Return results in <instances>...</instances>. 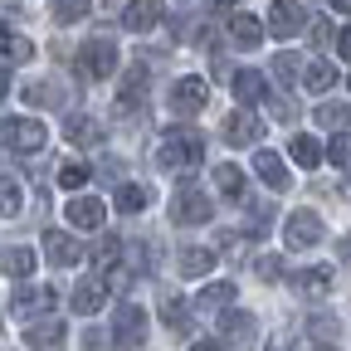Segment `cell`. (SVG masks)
I'll use <instances>...</instances> for the list:
<instances>
[{"instance_id":"6da1fadb","label":"cell","mask_w":351,"mask_h":351,"mask_svg":"<svg viewBox=\"0 0 351 351\" xmlns=\"http://www.w3.org/2000/svg\"><path fill=\"white\" fill-rule=\"evenodd\" d=\"M205 161V137L200 132H171V137L156 147V166L161 171H191Z\"/></svg>"},{"instance_id":"7a4b0ae2","label":"cell","mask_w":351,"mask_h":351,"mask_svg":"<svg viewBox=\"0 0 351 351\" xmlns=\"http://www.w3.org/2000/svg\"><path fill=\"white\" fill-rule=\"evenodd\" d=\"M322 219L313 215V210H293L288 219H283V239H288V249H313V244H322Z\"/></svg>"},{"instance_id":"3957f363","label":"cell","mask_w":351,"mask_h":351,"mask_svg":"<svg viewBox=\"0 0 351 351\" xmlns=\"http://www.w3.org/2000/svg\"><path fill=\"white\" fill-rule=\"evenodd\" d=\"M205 103H210V83H205V78L186 73V78H176V83H171V112L191 117V112H200Z\"/></svg>"},{"instance_id":"277c9868","label":"cell","mask_w":351,"mask_h":351,"mask_svg":"<svg viewBox=\"0 0 351 351\" xmlns=\"http://www.w3.org/2000/svg\"><path fill=\"white\" fill-rule=\"evenodd\" d=\"M78 69H83L88 78H108V73L117 69V44H108V39H88L83 49H78Z\"/></svg>"},{"instance_id":"5b68a950","label":"cell","mask_w":351,"mask_h":351,"mask_svg":"<svg viewBox=\"0 0 351 351\" xmlns=\"http://www.w3.org/2000/svg\"><path fill=\"white\" fill-rule=\"evenodd\" d=\"M44 142H49V132H44V122H34V117H15V122L5 127V147L20 152V156L39 152Z\"/></svg>"},{"instance_id":"8992f818","label":"cell","mask_w":351,"mask_h":351,"mask_svg":"<svg viewBox=\"0 0 351 351\" xmlns=\"http://www.w3.org/2000/svg\"><path fill=\"white\" fill-rule=\"evenodd\" d=\"M210 210H215V200L205 191H181L171 200V219H176V225H205Z\"/></svg>"},{"instance_id":"52a82bcc","label":"cell","mask_w":351,"mask_h":351,"mask_svg":"<svg viewBox=\"0 0 351 351\" xmlns=\"http://www.w3.org/2000/svg\"><path fill=\"white\" fill-rule=\"evenodd\" d=\"M64 341H69V327H64L59 317H39V322L25 332V346H29V351H64Z\"/></svg>"},{"instance_id":"ba28073f","label":"cell","mask_w":351,"mask_h":351,"mask_svg":"<svg viewBox=\"0 0 351 351\" xmlns=\"http://www.w3.org/2000/svg\"><path fill=\"white\" fill-rule=\"evenodd\" d=\"M112 332H117V341H122V346H142V341H147V313H142L137 302H122V307H117V327H112Z\"/></svg>"},{"instance_id":"9c48e42d","label":"cell","mask_w":351,"mask_h":351,"mask_svg":"<svg viewBox=\"0 0 351 351\" xmlns=\"http://www.w3.org/2000/svg\"><path fill=\"white\" fill-rule=\"evenodd\" d=\"M44 258L59 263V269H73V263L83 258V244L73 234H64V230H49V234H44Z\"/></svg>"},{"instance_id":"30bf717a","label":"cell","mask_w":351,"mask_h":351,"mask_svg":"<svg viewBox=\"0 0 351 351\" xmlns=\"http://www.w3.org/2000/svg\"><path fill=\"white\" fill-rule=\"evenodd\" d=\"M258 137H263V122L254 112H230L225 117V142L230 147H254Z\"/></svg>"},{"instance_id":"8fae6325","label":"cell","mask_w":351,"mask_h":351,"mask_svg":"<svg viewBox=\"0 0 351 351\" xmlns=\"http://www.w3.org/2000/svg\"><path fill=\"white\" fill-rule=\"evenodd\" d=\"M103 219H108V205H103V200H93V195L69 200V225H73V230H98Z\"/></svg>"},{"instance_id":"7c38bea8","label":"cell","mask_w":351,"mask_h":351,"mask_svg":"<svg viewBox=\"0 0 351 351\" xmlns=\"http://www.w3.org/2000/svg\"><path fill=\"white\" fill-rule=\"evenodd\" d=\"M15 317H34V313H54V288H20L10 298Z\"/></svg>"},{"instance_id":"4fadbf2b","label":"cell","mask_w":351,"mask_h":351,"mask_svg":"<svg viewBox=\"0 0 351 351\" xmlns=\"http://www.w3.org/2000/svg\"><path fill=\"white\" fill-rule=\"evenodd\" d=\"M103 302H108V283H103V278H83V283L73 288V313H78V317L103 313Z\"/></svg>"},{"instance_id":"5bb4252c","label":"cell","mask_w":351,"mask_h":351,"mask_svg":"<svg viewBox=\"0 0 351 351\" xmlns=\"http://www.w3.org/2000/svg\"><path fill=\"white\" fill-rule=\"evenodd\" d=\"M161 10H166L161 0H132V5L122 10V25H127V29H137V34H147V29L161 25Z\"/></svg>"},{"instance_id":"9a60e30c","label":"cell","mask_w":351,"mask_h":351,"mask_svg":"<svg viewBox=\"0 0 351 351\" xmlns=\"http://www.w3.org/2000/svg\"><path fill=\"white\" fill-rule=\"evenodd\" d=\"M29 59H34V44L25 34H15L10 25H0V64L10 69V64H29Z\"/></svg>"},{"instance_id":"2e32d148","label":"cell","mask_w":351,"mask_h":351,"mask_svg":"<svg viewBox=\"0 0 351 351\" xmlns=\"http://www.w3.org/2000/svg\"><path fill=\"white\" fill-rule=\"evenodd\" d=\"M64 137H69L73 147H98V142H103V127L88 117V112H73V117L64 122Z\"/></svg>"},{"instance_id":"e0dca14e","label":"cell","mask_w":351,"mask_h":351,"mask_svg":"<svg viewBox=\"0 0 351 351\" xmlns=\"http://www.w3.org/2000/svg\"><path fill=\"white\" fill-rule=\"evenodd\" d=\"M293 293H302V298H327V293H332V269H302V274H293Z\"/></svg>"},{"instance_id":"ac0fdd59","label":"cell","mask_w":351,"mask_h":351,"mask_svg":"<svg viewBox=\"0 0 351 351\" xmlns=\"http://www.w3.org/2000/svg\"><path fill=\"white\" fill-rule=\"evenodd\" d=\"M254 171L263 176V186H274V191H288V166L278 152H258L254 156Z\"/></svg>"},{"instance_id":"d6986e66","label":"cell","mask_w":351,"mask_h":351,"mask_svg":"<svg viewBox=\"0 0 351 351\" xmlns=\"http://www.w3.org/2000/svg\"><path fill=\"white\" fill-rule=\"evenodd\" d=\"M234 98H239L244 108L263 103V98H269V88H263V73H254V69H239V73H234Z\"/></svg>"},{"instance_id":"ffe728a7","label":"cell","mask_w":351,"mask_h":351,"mask_svg":"<svg viewBox=\"0 0 351 351\" xmlns=\"http://www.w3.org/2000/svg\"><path fill=\"white\" fill-rule=\"evenodd\" d=\"M302 25H307V20H302V10H298V5H288V0H283V5H274V15H269V34H278V39H293Z\"/></svg>"},{"instance_id":"44dd1931","label":"cell","mask_w":351,"mask_h":351,"mask_svg":"<svg viewBox=\"0 0 351 351\" xmlns=\"http://www.w3.org/2000/svg\"><path fill=\"white\" fill-rule=\"evenodd\" d=\"M234 302V283H205L195 293V307L200 313H225V307Z\"/></svg>"},{"instance_id":"7402d4cb","label":"cell","mask_w":351,"mask_h":351,"mask_svg":"<svg viewBox=\"0 0 351 351\" xmlns=\"http://www.w3.org/2000/svg\"><path fill=\"white\" fill-rule=\"evenodd\" d=\"M302 88H307V93H327V88H337V69L327 59L302 64Z\"/></svg>"},{"instance_id":"603a6c76","label":"cell","mask_w":351,"mask_h":351,"mask_svg":"<svg viewBox=\"0 0 351 351\" xmlns=\"http://www.w3.org/2000/svg\"><path fill=\"white\" fill-rule=\"evenodd\" d=\"M215 249H200V244H191V249H181V274L186 278H205L210 269H215Z\"/></svg>"},{"instance_id":"cb8c5ba5","label":"cell","mask_w":351,"mask_h":351,"mask_svg":"<svg viewBox=\"0 0 351 351\" xmlns=\"http://www.w3.org/2000/svg\"><path fill=\"white\" fill-rule=\"evenodd\" d=\"M219 332H225V341H254V317L239 313V307H225V317H219Z\"/></svg>"},{"instance_id":"d4e9b609","label":"cell","mask_w":351,"mask_h":351,"mask_svg":"<svg viewBox=\"0 0 351 351\" xmlns=\"http://www.w3.org/2000/svg\"><path fill=\"white\" fill-rule=\"evenodd\" d=\"M230 39L239 49H254V44H263V25L254 15H230Z\"/></svg>"},{"instance_id":"484cf974","label":"cell","mask_w":351,"mask_h":351,"mask_svg":"<svg viewBox=\"0 0 351 351\" xmlns=\"http://www.w3.org/2000/svg\"><path fill=\"white\" fill-rule=\"evenodd\" d=\"M161 322H166L176 337H186V332H191V307H186L181 298H171V293H166V298H161Z\"/></svg>"},{"instance_id":"4316f807","label":"cell","mask_w":351,"mask_h":351,"mask_svg":"<svg viewBox=\"0 0 351 351\" xmlns=\"http://www.w3.org/2000/svg\"><path fill=\"white\" fill-rule=\"evenodd\" d=\"M152 205V191L142 186V181H127V186H117V210L122 215H142Z\"/></svg>"},{"instance_id":"83f0119b","label":"cell","mask_w":351,"mask_h":351,"mask_svg":"<svg viewBox=\"0 0 351 351\" xmlns=\"http://www.w3.org/2000/svg\"><path fill=\"white\" fill-rule=\"evenodd\" d=\"M117 258H122V239H117V234H103V239H98V249H93V269L108 278V274L117 269Z\"/></svg>"},{"instance_id":"f1b7e54d","label":"cell","mask_w":351,"mask_h":351,"mask_svg":"<svg viewBox=\"0 0 351 351\" xmlns=\"http://www.w3.org/2000/svg\"><path fill=\"white\" fill-rule=\"evenodd\" d=\"M0 274H10V278H29L34 274V254L29 249H5V254H0Z\"/></svg>"},{"instance_id":"f546056e","label":"cell","mask_w":351,"mask_h":351,"mask_svg":"<svg viewBox=\"0 0 351 351\" xmlns=\"http://www.w3.org/2000/svg\"><path fill=\"white\" fill-rule=\"evenodd\" d=\"M288 152H293V161H298V166H307V171L322 166V142H317V137H302V132H298V137L288 142Z\"/></svg>"},{"instance_id":"4dcf8cb0","label":"cell","mask_w":351,"mask_h":351,"mask_svg":"<svg viewBox=\"0 0 351 351\" xmlns=\"http://www.w3.org/2000/svg\"><path fill=\"white\" fill-rule=\"evenodd\" d=\"M20 205H25L20 181H15V176H0V219H15V215H20Z\"/></svg>"},{"instance_id":"1f68e13d","label":"cell","mask_w":351,"mask_h":351,"mask_svg":"<svg viewBox=\"0 0 351 351\" xmlns=\"http://www.w3.org/2000/svg\"><path fill=\"white\" fill-rule=\"evenodd\" d=\"M88 10H93V0H54V5H49L54 25H73V20H83Z\"/></svg>"},{"instance_id":"d6a6232c","label":"cell","mask_w":351,"mask_h":351,"mask_svg":"<svg viewBox=\"0 0 351 351\" xmlns=\"http://www.w3.org/2000/svg\"><path fill=\"white\" fill-rule=\"evenodd\" d=\"M25 103H39V108H64V88H49V83H25Z\"/></svg>"},{"instance_id":"836d02e7","label":"cell","mask_w":351,"mask_h":351,"mask_svg":"<svg viewBox=\"0 0 351 351\" xmlns=\"http://www.w3.org/2000/svg\"><path fill=\"white\" fill-rule=\"evenodd\" d=\"M215 186H219V195H244V171L239 166H215Z\"/></svg>"},{"instance_id":"e575fe53","label":"cell","mask_w":351,"mask_h":351,"mask_svg":"<svg viewBox=\"0 0 351 351\" xmlns=\"http://www.w3.org/2000/svg\"><path fill=\"white\" fill-rule=\"evenodd\" d=\"M322 161H332V166H351V137H346V132H337V137L322 147Z\"/></svg>"},{"instance_id":"d590c367","label":"cell","mask_w":351,"mask_h":351,"mask_svg":"<svg viewBox=\"0 0 351 351\" xmlns=\"http://www.w3.org/2000/svg\"><path fill=\"white\" fill-rule=\"evenodd\" d=\"M317 122H322V127H332V132H341V127L351 122V112H346L341 103H322V108H317Z\"/></svg>"},{"instance_id":"8d00e7d4","label":"cell","mask_w":351,"mask_h":351,"mask_svg":"<svg viewBox=\"0 0 351 351\" xmlns=\"http://www.w3.org/2000/svg\"><path fill=\"white\" fill-rule=\"evenodd\" d=\"M283 269H288V263H283L278 254H263V258L254 263V274H258L263 283H278V278H283Z\"/></svg>"},{"instance_id":"74e56055","label":"cell","mask_w":351,"mask_h":351,"mask_svg":"<svg viewBox=\"0 0 351 351\" xmlns=\"http://www.w3.org/2000/svg\"><path fill=\"white\" fill-rule=\"evenodd\" d=\"M298 73H302V59L298 54H288V49L274 54V78H298Z\"/></svg>"},{"instance_id":"f35d334b","label":"cell","mask_w":351,"mask_h":351,"mask_svg":"<svg viewBox=\"0 0 351 351\" xmlns=\"http://www.w3.org/2000/svg\"><path fill=\"white\" fill-rule=\"evenodd\" d=\"M88 176H93V171H88V166H78V161H73V166H64V171H59V186H64V191H78V186L88 181Z\"/></svg>"},{"instance_id":"ab89813d","label":"cell","mask_w":351,"mask_h":351,"mask_svg":"<svg viewBox=\"0 0 351 351\" xmlns=\"http://www.w3.org/2000/svg\"><path fill=\"white\" fill-rule=\"evenodd\" d=\"M307 332H313L317 341H332V337H337L341 327H337V317H313V327H307Z\"/></svg>"},{"instance_id":"60d3db41","label":"cell","mask_w":351,"mask_h":351,"mask_svg":"<svg viewBox=\"0 0 351 351\" xmlns=\"http://www.w3.org/2000/svg\"><path fill=\"white\" fill-rule=\"evenodd\" d=\"M307 34H313V44H332V39H337V25H332V20H313V29H307Z\"/></svg>"},{"instance_id":"b9f144b4","label":"cell","mask_w":351,"mask_h":351,"mask_svg":"<svg viewBox=\"0 0 351 351\" xmlns=\"http://www.w3.org/2000/svg\"><path fill=\"white\" fill-rule=\"evenodd\" d=\"M269 108H274V117H278V122H293V117H298V103H293V98H274Z\"/></svg>"},{"instance_id":"7bdbcfd3","label":"cell","mask_w":351,"mask_h":351,"mask_svg":"<svg viewBox=\"0 0 351 351\" xmlns=\"http://www.w3.org/2000/svg\"><path fill=\"white\" fill-rule=\"evenodd\" d=\"M83 346H88V351H103V346H108V337H103V332H88V337H83Z\"/></svg>"},{"instance_id":"ee69618b","label":"cell","mask_w":351,"mask_h":351,"mask_svg":"<svg viewBox=\"0 0 351 351\" xmlns=\"http://www.w3.org/2000/svg\"><path fill=\"white\" fill-rule=\"evenodd\" d=\"M337 49H341V59H351V29H341V34H337Z\"/></svg>"},{"instance_id":"f6af8a7d","label":"cell","mask_w":351,"mask_h":351,"mask_svg":"<svg viewBox=\"0 0 351 351\" xmlns=\"http://www.w3.org/2000/svg\"><path fill=\"white\" fill-rule=\"evenodd\" d=\"M337 254H341V263H351V234H341V239H337Z\"/></svg>"},{"instance_id":"bcb514c9","label":"cell","mask_w":351,"mask_h":351,"mask_svg":"<svg viewBox=\"0 0 351 351\" xmlns=\"http://www.w3.org/2000/svg\"><path fill=\"white\" fill-rule=\"evenodd\" d=\"M191 351H225V341H195Z\"/></svg>"},{"instance_id":"7dc6e473","label":"cell","mask_w":351,"mask_h":351,"mask_svg":"<svg viewBox=\"0 0 351 351\" xmlns=\"http://www.w3.org/2000/svg\"><path fill=\"white\" fill-rule=\"evenodd\" d=\"M210 5H215V10H230V5H234V0H210Z\"/></svg>"},{"instance_id":"c3c4849f","label":"cell","mask_w":351,"mask_h":351,"mask_svg":"<svg viewBox=\"0 0 351 351\" xmlns=\"http://www.w3.org/2000/svg\"><path fill=\"white\" fill-rule=\"evenodd\" d=\"M5 93H10V83H5V73H0V98H5Z\"/></svg>"},{"instance_id":"681fc988","label":"cell","mask_w":351,"mask_h":351,"mask_svg":"<svg viewBox=\"0 0 351 351\" xmlns=\"http://www.w3.org/2000/svg\"><path fill=\"white\" fill-rule=\"evenodd\" d=\"M269 351H288V341H283V337H278V341H274V346H269Z\"/></svg>"},{"instance_id":"f907efd6","label":"cell","mask_w":351,"mask_h":351,"mask_svg":"<svg viewBox=\"0 0 351 351\" xmlns=\"http://www.w3.org/2000/svg\"><path fill=\"white\" fill-rule=\"evenodd\" d=\"M332 5H337V10H351V0H332Z\"/></svg>"},{"instance_id":"816d5d0a","label":"cell","mask_w":351,"mask_h":351,"mask_svg":"<svg viewBox=\"0 0 351 351\" xmlns=\"http://www.w3.org/2000/svg\"><path fill=\"white\" fill-rule=\"evenodd\" d=\"M346 88H351V78H346Z\"/></svg>"}]
</instances>
